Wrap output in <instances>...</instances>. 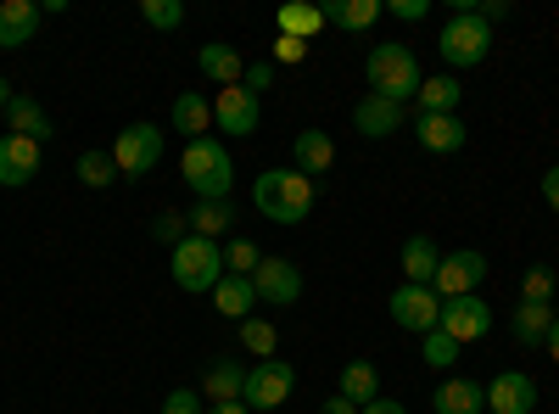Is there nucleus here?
Listing matches in <instances>:
<instances>
[{
    "instance_id": "nucleus-36",
    "label": "nucleus",
    "mask_w": 559,
    "mask_h": 414,
    "mask_svg": "<svg viewBox=\"0 0 559 414\" xmlns=\"http://www.w3.org/2000/svg\"><path fill=\"white\" fill-rule=\"evenodd\" d=\"M140 17H146V28H179L185 7L179 0H140Z\"/></svg>"
},
{
    "instance_id": "nucleus-22",
    "label": "nucleus",
    "mask_w": 559,
    "mask_h": 414,
    "mask_svg": "<svg viewBox=\"0 0 559 414\" xmlns=\"http://www.w3.org/2000/svg\"><path fill=\"white\" fill-rule=\"evenodd\" d=\"M213 308L224 314V319H252V308H258V292H252V281L247 274H224V281L213 286Z\"/></svg>"
},
{
    "instance_id": "nucleus-7",
    "label": "nucleus",
    "mask_w": 559,
    "mask_h": 414,
    "mask_svg": "<svg viewBox=\"0 0 559 414\" xmlns=\"http://www.w3.org/2000/svg\"><path fill=\"white\" fill-rule=\"evenodd\" d=\"M297 392V370L286 358H258L252 370H247V392H241V403L247 409H280Z\"/></svg>"
},
{
    "instance_id": "nucleus-30",
    "label": "nucleus",
    "mask_w": 559,
    "mask_h": 414,
    "mask_svg": "<svg viewBox=\"0 0 559 414\" xmlns=\"http://www.w3.org/2000/svg\"><path fill=\"white\" fill-rule=\"evenodd\" d=\"M73 174H79V186H90V191H107L112 179H118V163H112V152H79V163H73Z\"/></svg>"
},
{
    "instance_id": "nucleus-38",
    "label": "nucleus",
    "mask_w": 559,
    "mask_h": 414,
    "mask_svg": "<svg viewBox=\"0 0 559 414\" xmlns=\"http://www.w3.org/2000/svg\"><path fill=\"white\" fill-rule=\"evenodd\" d=\"M419 353H426L431 370H448V364L459 358V342H453V336H442V331H426V347H419Z\"/></svg>"
},
{
    "instance_id": "nucleus-31",
    "label": "nucleus",
    "mask_w": 559,
    "mask_h": 414,
    "mask_svg": "<svg viewBox=\"0 0 559 414\" xmlns=\"http://www.w3.org/2000/svg\"><path fill=\"white\" fill-rule=\"evenodd\" d=\"M324 28V12L319 7H308V0H286L280 7V34H292V39H313Z\"/></svg>"
},
{
    "instance_id": "nucleus-45",
    "label": "nucleus",
    "mask_w": 559,
    "mask_h": 414,
    "mask_svg": "<svg viewBox=\"0 0 559 414\" xmlns=\"http://www.w3.org/2000/svg\"><path fill=\"white\" fill-rule=\"evenodd\" d=\"M358 414H408L403 403H392V398H376V403H364Z\"/></svg>"
},
{
    "instance_id": "nucleus-47",
    "label": "nucleus",
    "mask_w": 559,
    "mask_h": 414,
    "mask_svg": "<svg viewBox=\"0 0 559 414\" xmlns=\"http://www.w3.org/2000/svg\"><path fill=\"white\" fill-rule=\"evenodd\" d=\"M543 347H548V358L559 364V314H554V326H548V342H543Z\"/></svg>"
},
{
    "instance_id": "nucleus-20",
    "label": "nucleus",
    "mask_w": 559,
    "mask_h": 414,
    "mask_svg": "<svg viewBox=\"0 0 559 414\" xmlns=\"http://www.w3.org/2000/svg\"><path fill=\"white\" fill-rule=\"evenodd\" d=\"M241 392H247V370L236 358H213L207 364V376H202V398L207 403H241Z\"/></svg>"
},
{
    "instance_id": "nucleus-32",
    "label": "nucleus",
    "mask_w": 559,
    "mask_h": 414,
    "mask_svg": "<svg viewBox=\"0 0 559 414\" xmlns=\"http://www.w3.org/2000/svg\"><path fill=\"white\" fill-rule=\"evenodd\" d=\"M229 224H236V208L229 202H197L191 208V236H202V241H218Z\"/></svg>"
},
{
    "instance_id": "nucleus-25",
    "label": "nucleus",
    "mask_w": 559,
    "mask_h": 414,
    "mask_svg": "<svg viewBox=\"0 0 559 414\" xmlns=\"http://www.w3.org/2000/svg\"><path fill=\"white\" fill-rule=\"evenodd\" d=\"M347 403H376L381 398V370H376V364H369V358H353V364H342V387H336Z\"/></svg>"
},
{
    "instance_id": "nucleus-40",
    "label": "nucleus",
    "mask_w": 559,
    "mask_h": 414,
    "mask_svg": "<svg viewBox=\"0 0 559 414\" xmlns=\"http://www.w3.org/2000/svg\"><path fill=\"white\" fill-rule=\"evenodd\" d=\"M163 414H207V409H202V398H197L191 387H179V392L163 398Z\"/></svg>"
},
{
    "instance_id": "nucleus-24",
    "label": "nucleus",
    "mask_w": 559,
    "mask_h": 414,
    "mask_svg": "<svg viewBox=\"0 0 559 414\" xmlns=\"http://www.w3.org/2000/svg\"><path fill=\"white\" fill-rule=\"evenodd\" d=\"M437 263H442V252H437L431 236H408L403 241V274H408V286H431L437 281Z\"/></svg>"
},
{
    "instance_id": "nucleus-49",
    "label": "nucleus",
    "mask_w": 559,
    "mask_h": 414,
    "mask_svg": "<svg viewBox=\"0 0 559 414\" xmlns=\"http://www.w3.org/2000/svg\"><path fill=\"white\" fill-rule=\"evenodd\" d=\"M7 107H12V84H7V79H0V113H7Z\"/></svg>"
},
{
    "instance_id": "nucleus-5",
    "label": "nucleus",
    "mask_w": 559,
    "mask_h": 414,
    "mask_svg": "<svg viewBox=\"0 0 559 414\" xmlns=\"http://www.w3.org/2000/svg\"><path fill=\"white\" fill-rule=\"evenodd\" d=\"M437 51L448 68H481L492 51V23H481L476 12H453L437 34Z\"/></svg>"
},
{
    "instance_id": "nucleus-29",
    "label": "nucleus",
    "mask_w": 559,
    "mask_h": 414,
    "mask_svg": "<svg viewBox=\"0 0 559 414\" xmlns=\"http://www.w3.org/2000/svg\"><path fill=\"white\" fill-rule=\"evenodd\" d=\"M459 96H464V90H459V79L453 73H437V79H426V84H419V113H426V118H437V113H459Z\"/></svg>"
},
{
    "instance_id": "nucleus-42",
    "label": "nucleus",
    "mask_w": 559,
    "mask_h": 414,
    "mask_svg": "<svg viewBox=\"0 0 559 414\" xmlns=\"http://www.w3.org/2000/svg\"><path fill=\"white\" fill-rule=\"evenodd\" d=\"M247 90H252V96H258V90H269L274 84V62H258V68H247V79H241Z\"/></svg>"
},
{
    "instance_id": "nucleus-12",
    "label": "nucleus",
    "mask_w": 559,
    "mask_h": 414,
    "mask_svg": "<svg viewBox=\"0 0 559 414\" xmlns=\"http://www.w3.org/2000/svg\"><path fill=\"white\" fill-rule=\"evenodd\" d=\"M258 118H263V107H258V96H252L247 84L218 90V102H213V123H218L224 134H252V129H258Z\"/></svg>"
},
{
    "instance_id": "nucleus-43",
    "label": "nucleus",
    "mask_w": 559,
    "mask_h": 414,
    "mask_svg": "<svg viewBox=\"0 0 559 414\" xmlns=\"http://www.w3.org/2000/svg\"><path fill=\"white\" fill-rule=\"evenodd\" d=\"M543 202H548V208L559 213V163H554V168L543 174Z\"/></svg>"
},
{
    "instance_id": "nucleus-8",
    "label": "nucleus",
    "mask_w": 559,
    "mask_h": 414,
    "mask_svg": "<svg viewBox=\"0 0 559 414\" xmlns=\"http://www.w3.org/2000/svg\"><path fill=\"white\" fill-rule=\"evenodd\" d=\"M386 314H392V326H397V331L426 336V331H437V319H442V297H437L431 286H408V281H403V286L392 292Z\"/></svg>"
},
{
    "instance_id": "nucleus-2",
    "label": "nucleus",
    "mask_w": 559,
    "mask_h": 414,
    "mask_svg": "<svg viewBox=\"0 0 559 414\" xmlns=\"http://www.w3.org/2000/svg\"><path fill=\"white\" fill-rule=\"evenodd\" d=\"M179 174H185V186H191L202 202H229V186H236V163H229V146L213 141V134H202V141L185 146Z\"/></svg>"
},
{
    "instance_id": "nucleus-35",
    "label": "nucleus",
    "mask_w": 559,
    "mask_h": 414,
    "mask_svg": "<svg viewBox=\"0 0 559 414\" xmlns=\"http://www.w3.org/2000/svg\"><path fill=\"white\" fill-rule=\"evenodd\" d=\"M554 286H559V274L548 263H532L521 281V303H554Z\"/></svg>"
},
{
    "instance_id": "nucleus-46",
    "label": "nucleus",
    "mask_w": 559,
    "mask_h": 414,
    "mask_svg": "<svg viewBox=\"0 0 559 414\" xmlns=\"http://www.w3.org/2000/svg\"><path fill=\"white\" fill-rule=\"evenodd\" d=\"M324 414H358V403H347V398H342V392H336V398H331V403H324Z\"/></svg>"
},
{
    "instance_id": "nucleus-26",
    "label": "nucleus",
    "mask_w": 559,
    "mask_h": 414,
    "mask_svg": "<svg viewBox=\"0 0 559 414\" xmlns=\"http://www.w3.org/2000/svg\"><path fill=\"white\" fill-rule=\"evenodd\" d=\"M548 326H554V308L548 303H521L515 314H509V331H515L521 347H543L548 342Z\"/></svg>"
},
{
    "instance_id": "nucleus-19",
    "label": "nucleus",
    "mask_w": 559,
    "mask_h": 414,
    "mask_svg": "<svg viewBox=\"0 0 559 414\" xmlns=\"http://www.w3.org/2000/svg\"><path fill=\"white\" fill-rule=\"evenodd\" d=\"M292 157H297L292 168L308 174V179H313V174H331V163H336V141H331L324 129H302L297 141H292Z\"/></svg>"
},
{
    "instance_id": "nucleus-48",
    "label": "nucleus",
    "mask_w": 559,
    "mask_h": 414,
    "mask_svg": "<svg viewBox=\"0 0 559 414\" xmlns=\"http://www.w3.org/2000/svg\"><path fill=\"white\" fill-rule=\"evenodd\" d=\"M207 414H252L247 403H207Z\"/></svg>"
},
{
    "instance_id": "nucleus-14",
    "label": "nucleus",
    "mask_w": 559,
    "mask_h": 414,
    "mask_svg": "<svg viewBox=\"0 0 559 414\" xmlns=\"http://www.w3.org/2000/svg\"><path fill=\"white\" fill-rule=\"evenodd\" d=\"M532 409H537V381L521 370H503L487 387V414H532Z\"/></svg>"
},
{
    "instance_id": "nucleus-15",
    "label": "nucleus",
    "mask_w": 559,
    "mask_h": 414,
    "mask_svg": "<svg viewBox=\"0 0 559 414\" xmlns=\"http://www.w3.org/2000/svg\"><path fill=\"white\" fill-rule=\"evenodd\" d=\"M353 123H358L364 141H386V134L403 129V107L386 102V96H364V102L353 107Z\"/></svg>"
},
{
    "instance_id": "nucleus-21",
    "label": "nucleus",
    "mask_w": 559,
    "mask_h": 414,
    "mask_svg": "<svg viewBox=\"0 0 559 414\" xmlns=\"http://www.w3.org/2000/svg\"><path fill=\"white\" fill-rule=\"evenodd\" d=\"M324 23H336V28H347V34H364V28H376L381 23V0H324Z\"/></svg>"
},
{
    "instance_id": "nucleus-16",
    "label": "nucleus",
    "mask_w": 559,
    "mask_h": 414,
    "mask_svg": "<svg viewBox=\"0 0 559 414\" xmlns=\"http://www.w3.org/2000/svg\"><path fill=\"white\" fill-rule=\"evenodd\" d=\"M414 134H419V146L437 152V157H448V152L464 146V123H459V113H437V118L419 113V118H414Z\"/></svg>"
},
{
    "instance_id": "nucleus-9",
    "label": "nucleus",
    "mask_w": 559,
    "mask_h": 414,
    "mask_svg": "<svg viewBox=\"0 0 559 414\" xmlns=\"http://www.w3.org/2000/svg\"><path fill=\"white\" fill-rule=\"evenodd\" d=\"M481 281H487V258H481L476 247H459V252H448V258L437 263V281H431V292L448 303V297H471Z\"/></svg>"
},
{
    "instance_id": "nucleus-44",
    "label": "nucleus",
    "mask_w": 559,
    "mask_h": 414,
    "mask_svg": "<svg viewBox=\"0 0 559 414\" xmlns=\"http://www.w3.org/2000/svg\"><path fill=\"white\" fill-rule=\"evenodd\" d=\"M481 23H498V17H509V0H481V12H476Z\"/></svg>"
},
{
    "instance_id": "nucleus-1",
    "label": "nucleus",
    "mask_w": 559,
    "mask_h": 414,
    "mask_svg": "<svg viewBox=\"0 0 559 414\" xmlns=\"http://www.w3.org/2000/svg\"><path fill=\"white\" fill-rule=\"evenodd\" d=\"M252 202L274 224H302L313 213V179L297 174V168H269V174L252 179Z\"/></svg>"
},
{
    "instance_id": "nucleus-11",
    "label": "nucleus",
    "mask_w": 559,
    "mask_h": 414,
    "mask_svg": "<svg viewBox=\"0 0 559 414\" xmlns=\"http://www.w3.org/2000/svg\"><path fill=\"white\" fill-rule=\"evenodd\" d=\"M252 292H258V303L292 308V303L302 297V269H297L292 258H263V263L252 269Z\"/></svg>"
},
{
    "instance_id": "nucleus-17",
    "label": "nucleus",
    "mask_w": 559,
    "mask_h": 414,
    "mask_svg": "<svg viewBox=\"0 0 559 414\" xmlns=\"http://www.w3.org/2000/svg\"><path fill=\"white\" fill-rule=\"evenodd\" d=\"M39 28V7L34 0H0V51H17Z\"/></svg>"
},
{
    "instance_id": "nucleus-37",
    "label": "nucleus",
    "mask_w": 559,
    "mask_h": 414,
    "mask_svg": "<svg viewBox=\"0 0 559 414\" xmlns=\"http://www.w3.org/2000/svg\"><path fill=\"white\" fill-rule=\"evenodd\" d=\"M152 236H157V241H168V247H179L185 236H191V218L174 213V208H163V213L152 218Z\"/></svg>"
},
{
    "instance_id": "nucleus-6",
    "label": "nucleus",
    "mask_w": 559,
    "mask_h": 414,
    "mask_svg": "<svg viewBox=\"0 0 559 414\" xmlns=\"http://www.w3.org/2000/svg\"><path fill=\"white\" fill-rule=\"evenodd\" d=\"M163 129L157 123H129V129H118V141H112V163H118V174H129V179H146L157 163H163Z\"/></svg>"
},
{
    "instance_id": "nucleus-4",
    "label": "nucleus",
    "mask_w": 559,
    "mask_h": 414,
    "mask_svg": "<svg viewBox=\"0 0 559 414\" xmlns=\"http://www.w3.org/2000/svg\"><path fill=\"white\" fill-rule=\"evenodd\" d=\"M174 286L179 292H191V297H213V286L224 281V247L218 241H202V236H185L179 247H174Z\"/></svg>"
},
{
    "instance_id": "nucleus-39",
    "label": "nucleus",
    "mask_w": 559,
    "mask_h": 414,
    "mask_svg": "<svg viewBox=\"0 0 559 414\" xmlns=\"http://www.w3.org/2000/svg\"><path fill=\"white\" fill-rule=\"evenodd\" d=\"M274 62H280V68H297V62H308V39L274 34Z\"/></svg>"
},
{
    "instance_id": "nucleus-34",
    "label": "nucleus",
    "mask_w": 559,
    "mask_h": 414,
    "mask_svg": "<svg viewBox=\"0 0 559 414\" xmlns=\"http://www.w3.org/2000/svg\"><path fill=\"white\" fill-rule=\"evenodd\" d=\"M258 263H263V252H258L247 236H229V241H224V274H247V281H252Z\"/></svg>"
},
{
    "instance_id": "nucleus-13",
    "label": "nucleus",
    "mask_w": 559,
    "mask_h": 414,
    "mask_svg": "<svg viewBox=\"0 0 559 414\" xmlns=\"http://www.w3.org/2000/svg\"><path fill=\"white\" fill-rule=\"evenodd\" d=\"M34 174H39V141H28V134H0V186L23 191Z\"/></svg>"
},
{
    "instance_id": "nucleus-10",
    "label": "nucleus",
    "mask_w": 559,
    "mask_h": 414,
    "mask_svg": "<svg viewBox=\"0 0 559 414\" xmlns=\"http://www.w3.org/2000/svg\"><path fill=\"white\" fill-rule=\"evenodd\" d=\"M437 331L453 336L459 347H464V342H481V336L492 331V308H487L476 292H471V297H448V303H442V319H437Z\"/></svg>"
},
{
    "instance_id": "nucleus-28",
    "label": "nucleus",
    "mask_w": 559,
    "mask_h": 414,
    "mask_svg": "<svg viewBox=\"0 0 559 414\" xmlns=\"http://www.w3.org/2000/svg\"><path fill=\"white\" fill-rule=\"evenodd\" d=\"M207 123H213V102H202L197 90H185V96L174 102V129L185 134V141H202Z\"/></svg>"
},
{
    "instance_id": "nucleus-33",
    "label": "nucleus",
    "mask_w": 559,
    "mask_h": 414,
    "mask_svg": "<svg viewBox=\"0 0 559 414\" xmlns=\"http://www.w3.org/2000/svg\"><path fill=\"white\" fill-rule=\"evenodd\" d=\"M241 347L252 358H274L280 353V331L269 326V319H241Z\"/></svg>"
},
{
    "instance_id": "nucleus-3",
    "label": "nucleus",
    "mask_w": 559,
    "mask_h": 414,
    "mask_svg": "<svg viewBox=\"0 0 559 414\" xmlns=\"http://www.w3.org/2000/svg\"><path fill=\"white\" fill-rule=\"evenodd\" d=\"M419 84H426V73H419V62H414L408 45L386 39V45H376V51H369V96H386V102L403 107L408 96H419Z\"/></svg>"
},
{
    "instance_id": "nucleus-23",
    "label": "nucleus",
    "mask_w": 559,
    "mask_h": 414,
    "mask_svg": "<svg viewBox=\"0 0 559 414\" xmlns=\"http://www.w3.org/2000/svg\"><path fill=\"white\" fill-rule=\"evenodd\" d=\"M431 409L437 414H487V387H476V381H442L437 387V398H431Z\"/></svg>"
},
{
    "instance_id": "nucleus-18",
    "label": "nucleus",
    "mask_w": 559,
    "mask_h": 414,
    "mask_svg": "<svg viewBox=\"0 0 559 414\" xmlns=\"http://www.w3.org/2000/svg\"><path fill=\"white\" fill-rule=\"evenodd\" d=\"M197 68H202V79H213L218 90H229V84H241V79H247L241 51H236V45H218V39L197 51Z\"/></svg>"
},
{
    "instance_id": "nucleus-41",
    "label": "nucleus",
    "mask_w": 559,
    "mask_h": 414,
    "mask_svg": "<svg viewBox=\"0 0 559 414\" xmlns=\"http://www.w3.org/2000/svg\"><path fill=\"white\" fill-rule=\"evenodd\" d=\"M386 12H392V17H403V23H419V17L431 12V0H392Z\"/></svg>"
},
{
    "instance_id": "nucleus-27",
    "label": "nucleus",
    "mask_w": 559,
    "mask_h": 414,
    "mask_svg": "<svg viewBox=\"0 0 559 414\" xmlns=\"http://www.w3.org/2000/svg\"><path fill=\"white\" fill-rule=\"evenodd\" d=\"M7 134H28V141H45V134H57L51 118H45V107L34 96H12L7 107Z\"/></svg>"
}]
</instances>
